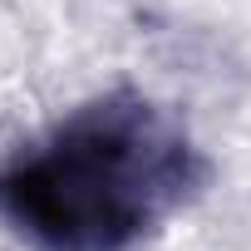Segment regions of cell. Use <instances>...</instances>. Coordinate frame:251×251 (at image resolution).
Wrapping results in <instances>:
<instances>
[{
	"mask_svg": "<svg viewBox=\"0 0 251 251\" xmlns=\"http://www.w3.org/2000/svg\"><path fill=\"white\" fill-rule=\"evenodd\" d=\"M212 163L143 89H108L0 163V217L40 251H133L187 212Z\"/></svg>",
	"mask_w": 251,
	"mask_h": 251,
	"instance_id": "cell-1",
	"label": "cell"
}]
</instances>
